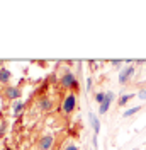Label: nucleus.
<instances>
[{
  "mask_svg": "<svg viewBox=\"0 0 146 150\" xmlns=\"http://www.w3.org/2000/svg\"><path fill=\"white\" fill-rule=\"evenodd\" d=\"M88 118H90V125H92V130H93V135H99V131H100V120L93 112L88 114Z\"/></svg>",
  "mask_w": 146,
  "mask_h": 150,
  "instance_id": "obj_9",
  "label": "nucleus"
},
{
  "mask_svg": "<svg viewBox=\"0 0 146 150\" xmlns=\"http://www.w3.org/2000/svg\"><path fill=\"white\" fill-rule=\"evenodd\" d=\"M63 150H78V147H77L75 143H66Z\"/></svg>",
  "mask_w": 146,
  "mask_h": 150,
  "instance_id": "obj_14",
  "label": "nucleus"
},
{
  "mask_svg": "<svg viewBox=\"0 0 146 150\" xmlns=\"http://www.w3.org/2000/svg\"><path fill=\"white\" fill-rule=\"evenodd\" d=\"M60 84L63 89L66 91H78V79H77V75L70 72V70H66L63 75H61V79H60Z\"/></svg>",
  "mask_w": 146,
  "mask_h": 150,
  "instance_id": "obj_1",
  "label": "nucleus"
},
{
  "mask_svg": "<svg viewBox=\"0 0 146 150\" xmlns=\"http://www.w3.org/2000/svg\"><path fill=\"white\" fill-rule=\"evenodd\" d=\"M24 108H26V104H24V101H22V99L14 101V104H12V114H14V116H19L20 112L24 111Z\"/></svg>",
  "mask_w": 146,
  "mask_h": 150,
  "instance_id": "obj_10",
  "label": "nucleus"
},
{
  "mask_svg": "<svg viewBox=\"0 0 146 150\" xmlns=\"http://www.w3.org/2000/svg\"><path fill=\"white\" fill-rule=\"evenodd\" d=\"M110 63H112V65H121V63H122V60H110Z\"/></svg>",
  "mask_w": 146,
  "mask_h": 150,
  "instance_id": "obj_17",
  "label": "nucleus"
},
{
  "mask_svg": "<svg viewBox=\"0 0 146 150\" xmlns=\"http://www.w3.org/2000/svg\"><path fill=\"white\" fill-rule=\"evenodd\" d=\"M133 97H134V94H122V96L117 99V104L121 106V108H124V106H126V104L133 99Z\"/></svg>",
  "mask_w": 146,
  "mask_h": 150,
  "instance_id": "obj_11",
  "label": "nucleus"
},
{
  "mask_svg": "<svg viewBox=\"0 0 146 150\" xmlns=\"http://www.w3.org/2000/svg\"><path fill=\"white\" fill-rule=\"evenodd\" d=\"M37 108H39V111H43V112L53 111V108H55V101H53L49 96H43V97L37 101Z\"/></svg>",
  "mask_w": 146,
  "mask_h": 150,
  "instance_id": "obj_6",
  "label": "nucleus"
},
{
  "mask_svg": "<svg viewBox=\"0 0 146 150\" xmlns=\"http://www.w3.org/2000/svg\"><path fill=\"white\" fill-rule=\"evenodd\" d=\"M138 97H139V99H146V89H141V91L138 92Z\"/></svg>",
  "mask_w": 146,
  "mask_h": 150,
  "instance_id": "obj_15",
  "label": "nucleus"
},
{
  "mask_svg": "<svg viewBox=\"0 0 146 150\" xmlns=\"http://www.w3.org/2000/svg\"><path fill=\"white\" fill-rule=\"evenodd\" d=\"M4 131H5V121H4V120H0V137L4 135Z\"/></svg>",
  "mask_w": 146,
  "mask_h": 150,
  "instance_id": "obj_16",
  "label": "nucleus"
},
{
  "mask_svg": "<svg viewBox=\"0 0 146 150\" xmlns=\"http://www.w3.org/2000/svg\"><path fill=\"white\" fill-rule=\"evenodd\" d=\"M139 111H141V106H134V108H131V109H126L122 116H124V118H129V116H134V114L139 112Z\"/></svg>",
  "mask_w": 146,
  "mask_h": 150,
  "instance_id": "obj_12",
  "label": "nucleus"
},
{
  "mask_svg": "<svg viewBox=\"0 0 146 150\" xmlns=\"http://www.w3.org/2000/svg\"><path fill=\"white\" fill-rule=\"evenodd\" d=\"M134 74H136V67L129 65V67H124L121 72H119V84L121 85H126L134 77Z\"/></svg>",
  "mask_w": 146,
  "mask_h": 150,
  "instance_id": "obj_5",
  "label": "nucleus"
},
{
  "mask_svg": "<svg viewBox=\"0 0 146 150\" xmlns=\"http://www.w3.org/2000/svg\"><path fill=\"white\" fill-rule=\"evenodd\" d=\"M112 101H114V92H112V91L105 92V99H104V103L99 106V114H105V112L109 111V108H110V104H112Z\"/></svg>",
  "mask_w": 146,
  "mask_h": 150,
  "instance_id": "obj_7",
  "label": "nucleus"
},
{
  "mask_svg": "<svg viewBox=\"0 0 146 150\" xmlns=\"http://www.w3.org/2000/svg\"><path fill=\"white\" fill-rule=\"evenodd\" d=\"M4 96L9 99V101H19L20 96H22V91L19 89L17 85H4Z\"/></svg>",
  "mask_w": 146,
  "mask_h": 150,
  "instance_id": "obj_4",
  "label": "nucleus"
},
{
  "mask_svg": "<svg viewBox=\"0 0 146 150\" xmlns=\"http://www.w3.org/2000/svg\"><path fill=\"white\" fill-rule=\"evenodd\" d=\"M92 89V79H88V80H87V91H90Z\"/></svg>",
  "mask_w": 146,
  "mask_h": 150,
  "instance_id": "obj_18",
  "label": "nucleus"
},
{
  "mask_svg": "<svg viewBox=\"0 0 146 150\" xmlns=\"http://www.w3.org/2000/svg\"><path fill=\"white\" fill-rule=\"evenodd\" d=\"M55 142H56V138L53 133H43L39 137V140H37L36 147H37V150H51L55 147Z\"/></svg>",
  "mask_w": 146,
  "mask_h": 150,
  "instance_id": "obj_3",
  "label": "nucleus"
},
{
  "mask_svg": "<svg viewBox=\"0 0 146 150\" xmlns=\"http://www.w3.org/2000/svg\"><path fill=\"white\" fill-rule=\"evenodd\" d=\"M10 80H12V74H10V70L9 68H5V67H2V68H0V84L10 85Z\"/></svg>",
  "mask_w": 146,
  "mask_h": 150,
  "instance_id": "obj_8",
  "label": "nucleus"
},
{
  "mask_svg": "<svg viewBox=\"0 0 146 150\" xmlns=\"http://www.w3.org/2000/svg\"><path fill=\"white\" fill-rule=\"evenodd\" d=\"M93 99H95V103H97L99 106H100V104L104 103V99H105V92H95Z\"/></svg>",
  "mask_w": 146,
  "mask_h": 150,
  "instance_id": "obj_13",
  "label": "nucleus"
},
{
  "mask_svg": "<svg viewBox=\"0 0 146 150\" xmlns=\"http://www.w3.org/2000/svg\"><path fill=\"white\" fill-rule=\"evenodd\" d=\"M77 103H78V99H77V96L73 92L66 94L63 99V103H61V114L65 116H70L75 109H77Z\"/></svg>",
  "mask_w": 146,
  "mask_h": 150,
  "instance_id": "obj_2",
  "label": "nucleus"
}]
</instances>
